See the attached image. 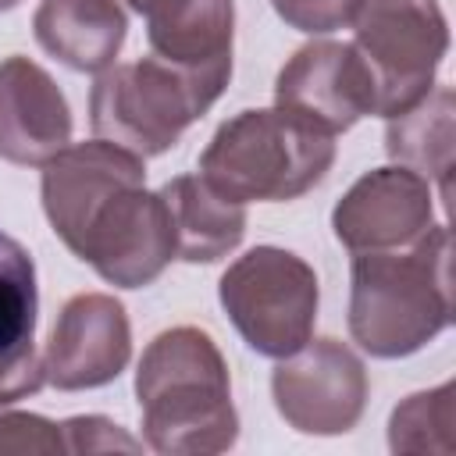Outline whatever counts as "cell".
<instances>
[{"mask_svg":"<svg viewBox=\"0 0 456 456\" xmlns=\"http://www.w3.org/2000/svg\"><path fill=\"white\" fill-rule=\"evenodd\" d=\"M135 395L146 445L164 456H210L239 438L228 363L203 328L160 331L139 360Z\"/></svg>","mask_w":456,"mask_h":456,"instance_id":"cell-1","label":"cell"},{"mask_svg":"<svg viewBox=\"0 0 456 456\" xmlns=\"http://www.w3.org/2000/svg\"><path fill=\"white\" fill-rule=\"evenodd\" d=\"M449 228L431 224L413 246L353 256L349 335L363 353L395 360L428 346L452 321Z\"/></svg>","mask_w":456,"mask_h":456,"instance_id":"cell-2","label":"cell"},{"mask_svg":"<svg viewBox=\"0 0 456 456\" xmlns=\"http://www.w3.org/2000/svg\"><path fill=\"white\" fill-rule=\"evenodd\" d=\"M228 75L232 57L210 64H175L164 57L110 64L89 93L93 135L132 150L142 160L157 157L207 114L228 86Z\"/></svg>","mask_w":456,"mask_h":456,"instance_id":"cell-3","label":"cell"},{"mask_svg":"<svg viewBox=\"0 0 456 456\" xmlns=\"http://www.w3.org/2000/svg\"><path fill=\"white\" fill-rule=\"evenodd\" d=\"M335 160V135L285 110H242L200 157V175L235 203H278L310 192Z\"/></svg>","mask_w":456,"mask_h":456,"instance_id":"cell-4","label":"cell"},{"mask_svg":"<svg viewBox=\"0 0 456 456\" xmlns=\"http://www.w3.org/2000/svg\"><path fill=\"white\" fill-rule=\"evenodd\" d=\"M221 306L260 356L285 360L303 349L317 321L314 267L278 246H256L221 274Z\"/></svg>","mask_w":456,"mask_h":456,"instance_id":"cell-5","label":"cell"},{"mask_svg":"<svg viewBox=\"0 0 456 456\" xmlns=\"http://www.w3.org/2000/svg\"><path fill=\"white\" fill-rule=\"evenodd\" d=\"M353 46L378 78V114L395 118L431 86L449 50V28L435 0H356Z\"/></svg>","mask_w":456,"mask_h":456,"instance_id":"cell-6","label":"cell"},{"mask_svg":"<svg viewBox=\"0 0 456 456\" xmlns=\"http://www.w3.org/2000/svg\"><path fill=\"white\" fill-rule=\"evenodd\" d=\"M64 246L93 264L103 281L142 289L175 260L171 210L160 192H146V182H125L89 210Z\"/></svg>","mask_w":456,"mask_h":456,"instance_id":"cell-7","label":"cell"},{"mask_svg":"<svg viewBox=\"0 0 456 456\" xmlns=\"http://www.w3.org/2000/svg\"><path fill=\"white\" fill-rule=\"evenodd\" d=\"M271 392L289 428L303 435H346L363 417L367 370L349 346L317 338L274 367Z\"/></svg>","mask_w":456,"mask_h":456,"instance_id":"cell-8","label":"cell"},{"mask_svg":"<svg viewBox=\"0 0 456 456\" xmlns=\"http://www.w3.org/2000/svg\"><path fill=\"white\" fill-rule=\"evenodd\" d=\"M274 103L338 135L363 114H378V78L353 43H310L289 57L274 82Z\"/></svg>","mask_w":456,"mask_h":456,"instance_id":"cell-9","label":"cell"},{"mask_svg":"<svg viewBox=\"0 0 456 456\" xmlns=\"http://www.w3.org/2000/svg\"><path fill=\"white\" fill-rule=\"evenodd\" d=\"M431 224V182L403 164L367 171L360 182H353L331 214L338 242L353 253L413 246Z\"/></svg>","mask_w":456,"mask_h":456,"instance_id":"cell-10","label":"cell"},{"mask_svg":"<svg viewBox=\"0 0 456 456\" xmlns=\"http://www.w3.org/2000/svg\"><path fill=\"white\" fill-rule=\"evenodd\" d=\"M132 356V328L125 306L107 292H82L64 303L46 353V381L61 392L100 388L114 381Z\"/></svg>","mask_w":456,"mask_h":456,"instance_id":"cell-11","label":"cell"},{"mask_svg":"<svg viewBox=\"0 0 456 456\" xmlns=\"http://www.w3.org/2000/svg\"><path fill=\"white\" fill-rule=\"evenodd\" d=\"M71 142V110L57 82L28 57L0 61V157L43 167Z\"/></svg>","mask_w":456,"mask_h":456,"instance_id":"cell-12","label":"cell"},{"mask_svg":"<svg viewBox=\"0 0 456 456\" xmlns=\"http://www.w3.org/2000/svg\"><path fill=\"white\" fill-rule=\"evenodd\" d=\"M46 53L75 71H107L125 43V11L118 0H43L32 18Z\"/></svg>","mask_w":456,"mask_h":456,"instance_id":"cell-13","label":"cell"},{"mask_svg":"<svg viewBox=\"0 0 456 456\" xmlns=\"http://www.w3.org/2000/svg\"><path fill=\"white\" fill-rule=\"evenodd\" d=\"M146 18L157 57L175 64H210L232 57V0H128Z\"/></svg>","mask_w":456,"mask_h":456,"instance_id":"cell-14","label":"cell"},{"mask_svg":"<svg viewBox=\"0 0 456 456\" xmlns=\"http://www.w3.org/2000/svg\"><path fill=\"white\" fill-rule=\"evenodd\" d=\"M171 224H175V256L189 264H210L228 256L246 232L242 203L221 196L203 175H178L160 189Z\"/></svg>","mask_w":456,"mask_h":456,"instance_id":"cell-15","label":"cell"},{"mask_svg":"<svg viewBox=\"0 0 456 456\" xmlns=\"http://www.w3.org/2000/svg\"><path fill=\"white\" fill-rule=\"evenodd\" d=\"M452 114L456 96L449 86H431L413 107L388 118L385 150L403 167L417 171L428 182H438L442 200H449L452 178Z\"/></svg>","mask_w":456,"mask_h":456,"instance_id":"cell-16","label":"cell"},{"mask_svg":"<svg viewBox=\"0 0 456 456\" xmlns=\"http://www.w3.org/2000/svg\"><path fill=\"white\" fill-rule=\"evenodd\" d=\"M36 267L28 249L0 232V360L32 353L36 331Z\"/></svg>","mask_w":456,"mask_h":456,"instance_id":"cell-17","label":"cell"},{"mask_svg":"<svg viewBox=\"0 0 456 456\" xmlns=\"http://www.w3.org/2000/svg\"><path fill=\"white\" fill-rule=\"evenodd\" d=\"M388 445L395 452H442L456 449V385L445 381L431 392H417L392 410Z\"/></svg>","mask_w":456,"mask_h":456,"instance_id":"cell-18","label":"cell"},{"mask_svg":"<svg viewBox=\"0 0 456 456\" xmlns=\"http://www.w3.org/2000/svg\"><path fill=\"white\" fill-rule=\"evenodd\" d=\"M4 452H28V456L64 452L61 424L36 413H0V456Z\"/></svg>","mask_w":456,"mask_h":456,"instance_id":"cell-19","label":"cell"},{"mask_svg":"<svg viewBox=\"0 0 456 456\" xmlns=\"http://www.w3.org/2000/svg\"><path fill=\"white\" fill-rule=\"evenodd\" d=\"M278 18L299 32H335L349 25L356 0H271Z\"/></svg>","mask_w":456,"mask_h":456,"instance_id":"cell-20","label":"cell"},{"mask_svg":"<svg viewBox=\"0 0 456 456\" xmlns=\"http://www.w3.org/2000/svg\"><path fill=\"white\" fill-rule=\"evenodd\" d=\"M61 435H64V452H103V449L139 452V442L128 438L107 417H71L61 424Z\"/></svg>","mask_w":456,"mask_h":456,"instance_id":"cell-21","label":"cell"},{"mask_svg":"<svg viewBox=\"0 0 456 456\" xmlns=\"http://www.w3.org/2000/svg\"><path fill=\"white\" fill-rule=\"evenodd\" d=\"M46 385V370H43V356L21 353L11 360H0V406L4 403H18L25 395H36Z\"/></svg>","mask_w":456,"mask_h":456,"instance_id":"cell-22","label":"cell"},{"mask_svg":"<svg viewBox=\"0 0 456 456\" xmlns=\"http://www.w3.org/2000/svg\"><path fill=\"white\" fill-rule=\"evenodd\" d=\"M14 4H18V0H0V11H11Z\"/></svg>","mask_w":456,"mask_h":456,"instance_id":"cell-23","label":"cell"}]
</instances>
